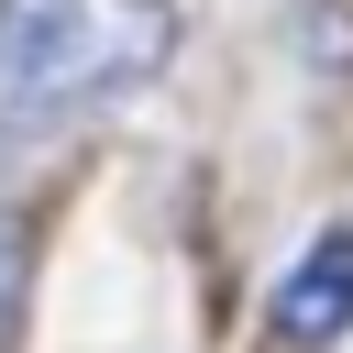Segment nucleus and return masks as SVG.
I'll list each match as a JSON object with an SVG mask.
<instances>
[{
	"instance_id": "nucleus-1",
	"label": "nucleus",
	"mask_w": 353,
	"mask_h": 353,
	"mask_svg": "<svg viewBox=\"0 0 353 353\" xmlns=\"http://www.w3.org/2000/svg\"><path fill=\"white\" fill-rule=\"evenodd\" d=\"M165 44H176L165 0H0V154L143 88Z\"/></svg>"
},
{
	"instance_id": "nucleus-2",
	"label": "nucleus",
	"mask_w": 353,
	"mask_h": 353,
	"mask_svg": "<svg viewBox=\"0 0 353 353\" xmlns=\"http://www.w3.org/2000/svg\"><path fill=\"white\" fill-rule=\"evenodd\" d=\"M265 331H276L287 353H320V342H342V331H353V221H331V232L276 276Z\"/></svg>"
},
{
	"instance_id": "nucleus-3",
	"label": "nucleus",
	"mask_w": 353,
	"mask_h": 353,
	"mask_svg": "<svg viewBox=\"0 0 353 353\" xmlns=\"http://www.w3.org/2000/svg\"><path fill=\"white\" fill-rule=\"evenodd\" d=\"M22 265H33V232L0 221V331H11V309H22Z\"/></svg>"
}]
</instances>
